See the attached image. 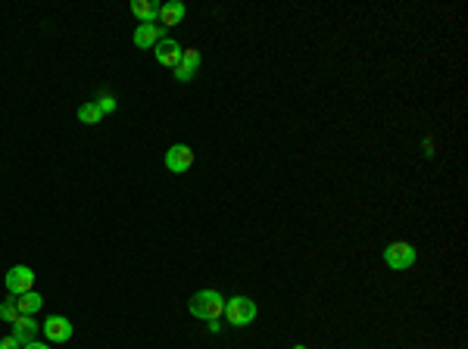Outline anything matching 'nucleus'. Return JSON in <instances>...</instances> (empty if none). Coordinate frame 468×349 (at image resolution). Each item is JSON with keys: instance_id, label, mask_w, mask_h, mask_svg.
I'll list each match as a JSON object with an SVG mask.
<instances>
[{"instance_id": "1", "label": "nucleus", "mask_w": 468, "mask_h": 349, "mask_svg": "<svg viewBox=\"0 0 468 349\" xmlns=\"http://www.w3.org/2000/svg\"><path fill=\"white\" fill-rule=\"evenodd\" d=\"M225 312V296L218 290H200L191 296V315L203 321H218Z\"/></svg>"}, {"instance_id": "2", "label": "nucleus", "mask_w": 468, "mask_h": 349, "mask_svg": "<svg viewBox=\"0 0 468 349\" xmlns=\"http://www.w3.org/2000/svg\"><path fill=\"white\" fill-rule=\"evenodd\" d=\"M256 315H259V309L250 296H231L225 303V318H228L231 328H247V324L256 321Z\"/></svg>"}, {"instance_id": "3", "label": "nucleus", "mask_w": 468, "mask_h": 349, "mask_svg": "<svg viewBox=\"0 0 468 349\" xmlns=\"http://www.w3.org/2000/svg\"><path fill=\"white\" fill-rule=\"evenodd\" d=\"M415 259H418L415 247L406 243V240H393V243H387L384 247V262H387V268H393V271H406V268H412L415 265Z\"/></svg>"}, {"instance_id": "4", "label": "nucleus", "mask_w": 468, "mask_h": 349, "mask_svg": "<svg viewBox=\"0 0 468 349\" xmlns=\"http://www.w3.org/2000/svg\"><path fill=\"white\" fill-rule=\"evenodd\" d=\"M44 337H47V343H69L75 334V324L69 321L66 315H50L47 321L41 324Z\"/></svg>"}, {"instance_id": "5", "label": "nucleus", "mask_w": 468, "mask_h": 349, "mask_svg": "<svg viewBox=\"0 0 468 349\" xmlns=\"http://www.w3.org/2000/svg\"><path fill=\"white\" fill-rule=\"evenodd\" d=\"M3 284L12 296H22V293H28L31 287H35V271H31L28 265H12L10 271H6Z\"/></svg>"}, {"instance_id": "6", "label": "nucleus", "mask_w": 468, "mask_h": 349, "mask_svg": "<svg viewBox=\"0 0 468 349\" xmlns=\"http://www.w3.org/2000/svg\"><path fill=\"white\" fill-rule=\"evenodd\" d=\"M193 165V150L187 147V143H172V147L166 150V168L175 174L187 172V168Z\"/></svg>"}, {"instance_id": "7", "label": "nucleus", "mask_w": 468, "mask_h": 349, "mask_svg": "<svg viewBox=\"0 0 468 349\" xmlns=\"http://www.w3.org/2000/svg\"><path fill=\"white\" fill-rule=\"evenodd\" d=\"M181 53H184V47H181L178 41H168V37H162L159 44L153 47V56L159 60V66L166 69H175L181 62Z\"/></svg>"}, {"instance_id": "8", "label": "nucleus", "mask_w": 468, "mask_h": 349, "mask_svg": "<svg viewBox=\"0 0 468 349\" xmlns=\"http://www.w3.org/2000/svg\"><path fill=\"white\" fill-rule=\"evenodd\" d=\"M162 37H166V28H162V25H137L131 41H135L137 50H153Z\"/></svg>"}, {"instance_id": "9", "label": "nucleus", "mask_w": 468, "mask_h": 349, "mask_svg": "<svg viewBox=\"0 0 468 349\" xmlns=\"http://www.w3.org/2000/svg\"><path fill=\"white\" fill-rule=\"evenodd\" d=\"M159 6L156 0H135L131 3V12H135V19L141 25H159Z\"/></svg>"}, {"instance_id": "10", "label": "nucleus", "mask_w": 468, "mask_h": 349, "mask_svg": "<svg viewBox=\"0 0 468 349\" xmlns=\"http://www.w3.org/2000/svg\"><path fill=\"white\" fill-rule=\"evenodd\" d=\"M37 330H41V324H37L31 315H19L16 321H12V337H16V340L22 343V346H25V343L35 340Z\"/></svg>"}, {"instance_id": "11", "label": "nucleus", "mask_w": 468, "mask_h": 349, "mask_svg": "<svg viewBox=\"0 0 468 349\" xmlns=\"http://www.w3.org/2000/svg\"><path fill=\"white\" fill-rule=\"evenodd\" d=\"M184 16H187V6L181 3V0H168V3L159 6V25H162V28H172V25H178Z\"/></svg>"}, {"instance_id": "12", "label": "nucleus", "mask_w": 468, "mask_h": 349, "mask_svg": "<svg viewBox=\"0 0 468 349\" xmlns=\"http://www.w3.org/2000/svg\"><path fill=\"white\" fill-rule=\"evenodd\" d=\"M41 305H44V299H41V293H35V290H28V293H22V296H16L19 315H35Z\"/></svg>"}, {"instance_id": "13", "label": "nucleus", "mask_w": 468, "mask_h": 349, "mask_svg": "<svg viewBox=\"0 0 468 349\" xmlns=\"http://www.w3.org/2000/svg\"><path fill=\"white\" fill-rule=\"evenodd\" d=\"M100 118H103V112H100V106L94 103H81L78 106V122H85V125H100Z\"/></svg>"}, {"instance_id": "14", "label": "nucleus", "mask_w": 468, "mask_h": 349, "mask_svg": "<svg viewBox=\"0 0 468 349\" xmlns=\"http://www.w3.org/2000/svg\"><path fill=\"white\" fill-rule=\"evenodd\" d=\"M19 318V309H16V299H6V303H0V321H16Z\"/></svg>"}, {"instance_id": "15", "label": "nucleus", "mask_w": 468, "mask_h": 349, "mask_svg": "<svg viewBox=\"0 0 468 349\" xmlns=\"http://www.w3.org/2000/svg\"><path fill=\"white\" fill-rule=\"evenodd\" d=\"M94 103L100 106V112H103V116H110V112H116V97H112V93H100L97 100H94Z\"/></svg>"}, {"instance_id": "16", "label": "nucleus", "mask_w": 468, "mask_h": 349, "mask_svg": "<svg viewBox=\"0 0 468 349\" xmlns=\"http://www.w3.org/2000/svg\"><path fill=\"white\" fill-rule=\"evenodd\" d=\"M172 72H175V78H178V81H191L193 75H197V66H191V62H178Z\"/></svg>"}, {"instance_id": "17", "label": "nucleus", "mask_w": 468, "mask_h": 349, "mask_svg": "<svg viewBox=\"0 0 468 349\" xmlns=\"http://www.w3.org/2000/svg\"><path fill=\"white\" fill-rule=\"evenodd\" d=\"M181 62H191V66L200 69V50H197V47H184V53H181Z\"/></svg>"}, {"instance_id": "18", "label": "nucleus", "mask_w": 468, "mask_h": 349, "mask_svg": "<svg viewBox=\"0 0 468 349\" xmlns=\"http://www.w3.org/2000/svg\"><path fill=\"white\" fill-rule=\"evenodd\" d=\"M0 349H22V343L10 334V337H3V340H0Z\"/></svg>"}, {"instance_id": "19", "label": "nucleus", "mask_w": 468, "mask_h": 349, "mask_svg": "<svg viewBox=\"0 0 468 349\" xmlns=\"http://www.w3.org/2000/svg\"><path fill=\"white\" fill-rule=\"evenodd\" d=\"M22 349H50V343H37V340H31V343H25Z\"/></svg>"}, {"instance_id": "20", "label": "nucleus", "mask_w": 468, "mask_h": 349, "mask_svg": "<svg viewBox=\"0 0 468 349\" xmlns=\"http://www.w3.org/2000/svg\"><path fill=\"white\" fill-rule=\"evenodd\" d=\"M293 349H306V346H300V343H297V346H293Z\"/></svg>"}]
</instances>
